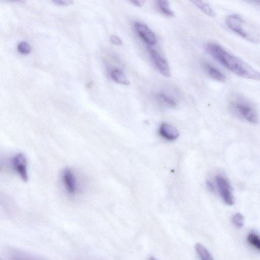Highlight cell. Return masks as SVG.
Segmentation results:
<instances>
[{
	"label": "cell",
	"mask_w": 260,
	"mask_h": 260,
	"mask_svg": "<svg viewBox=\"0 0 260 260\" xmlns=\"http://www.w3.org/2000/svg\"><path fill=\"white\" fill-rule=\"evenodd\" d=\"M205 49L218 63L236 75L251 80H259L258 71L220 45L209 42L205 45Z\"/></svg>",
	"instance_id": "6da1fadb"
},
{
	"label": "cell",
	"mask_w": 260,
	"mask_h": 260,
	"mask_svg": "<svg viewBox=\"0 0 260 260\" xmlns=\"http://www.w3.org/2000/svg\"><path fill=\"white\" fill-rule=\"evenodd\" d=\"M225 22L229 29L242 38L254 43L259 42V29L242 16L231 14L226 17Z\"/></svg>",
	"instance_id": "7a4b0ae2"
},
{
	"label": "cell",
	"mask_w": 260,
	"mask_h": 260,
	"mask_svg": "<svg viewBox=\"0 0 260 260\" xmlns=\"http://www.w3.org/2000/svg\"><path fill=\"white\" fill-rule=\"evenodd\" d=\"M229 108L236 117L253 124L258 122V115L255 106L244 96L237 95L230 102Z\"/></svg>",
	"instance_id": "3957f363"
},
{
	"label": "cell",
	"mask_w": 260,
	"mask_h": 260,
	"mask_svg": "<svg viewBox=\"0 0 260 260\" xmlns=\"http://www.w3.org/2000/svg\"><path fill=\"white\" fill-rule=\"evenodd\" d=\"M217 186L221 198L224 202L228 205L234 204V197L232 187L228 180L224 176L218 175L215 177Z\"/></svg>",
	"instance_id": "277c9868"
},
{
	"label": "cell",
	"mask_w": 260,
	"mask_h": 260,
	"mask_svg": "<svg viewBox=\"0 0 260 260\" xmlns=\"http://www.w3.org/2000/svg\"><path fill=\"white\" fill-rule=\"evenodd\" d=\"M61 181L65 190L69 195L74 196L78 193L79 185L76 174L72 170L67 169L63 170Z\"/></svg>",
	"instance_id": "5b68a950"
},
{
	"label": "cell",
	"mask_w": 260,
	"mask_h": 260,
	"mask_svg": "<svg viewBox=\"0 0 260 260\" xmlns=\"http://www.w3.org/2000/svg\"><path fill=\"white\" fill-rule=\"evenodd\" d=\"M11 169L18 174L24 181L28 180L27 160L25 155L19 153L14 155L10 160Z\"/></svg>",
	"instance_id": "8992f818"
},
{
	"label": "cell",
	"mask_w": 260,
	"mask_h": 260,
	"mask_svg": "<svg viewBox=\"0 0 260 260\" xmlns=\"http://www.w3.org/2000/svg\"><path fill=\"white\" fill-rule=\"evenodd\" d=\"M150 54L152 62L159 73L165 77H170L171 69L167 59L154 49L150 50Z\"/></svg>",
	"instance_id": "52a82bcc"
},
{
	"label": "cell",
	"mask_w": 260,
	"mask_h": 260,
	"mask_svg": "<svg viewBox=\"0 0 260 260\" xmlns=\"http://www.w3.org/2000/svg\"><path fill=\"white\" fill-rule=\"evenodd\" d=\"M135 28L138 35L146 44L154 46L157 43L155 34L146 24L136 22L135 23Z\"/></svg>",
	"instance_id": "ba28073f"
},
{
	"label": "cell",
	"mask_w": 260,
	"mask_h": 260,
	"mask_svg": "<svg viewBox=\"0 0 260 260\" xmlns=\"http://www.w3.org/2000/svg\"><path fill=\"white\" fill-rule=\"evenodd\" d=\"M159 134L161 137L168 141H174L179 136V131L175 127L166 122L162 123L160 125Z\"/></svg>",
	"instance_id": "9c48e42d"
},
{
	"label": "cell",
	"mask_w": 260,
	"mask_h": 260,
	"mask_svg": "<svg viewBox=\"0 0 260 260\" xmlns=\"http://www.w3.org/2000/svg\"><path fill=\"white\" fill-rule=\"evenodd\" d=\"M203 68L206 73L212 79L219 82H224L226 77L218 69L208 62H204Z\"/></svg>",
	"instance_id": "30bf717a"
},
{
	"label": "cell",
	"mask_w": 260,
	"mask_h": 260,
	"mask_svg": "<svg viewBox=\"0 0 260 260\" xmlns=\"http://www.w3.org/2000/svg\"><path fill=\"white\" fill-rule=\"evenodd\" d=\"M156 99L161 104L165 106L174 108L177 106V102L175 99L166 92H158L156 94Z\"/></svg>",
	"instance_id": "8fae6325"
},
{
	"label": "cell",
	"mask_w": 260,
	"mask_h": 260,
	"mask_svg": "<svg viewBox=\"0 0 260 260\" xmlns=\"http://www.w3.org/2000/svg\"><path fill=\"white\" fill-rule=\"evenodd\" d=\"M191 2L206 15L211 17L216 16L215 11L208 3L202 1H193Z\"/></svg>",
	"instance_id": "7c38bea8"
},
{
	"label": "cell",
	"mask_w": 260,
	"mask_h": 260,
	"mask_svg": "<svg viewBox=\"0 0 260 260\" xmlns=\"http://www.w3.org/2000/svg\"><path fill=\"white\" fill-rule=\"evenodd\" d=\"M110 76L113 80L119 84L125 85L130 84L125 74L119 69L115 68L112 70Z\"/></svg>",
	"instance_id": "4fadbf2b"
},
{
	"label": "cell",
	"mask_w": 260,
	"mask_h": 260,
	"mask_svg": "<svg viewBox=\"0 0 260 260\" xmlns=\"http://www.w3.org/2000/svg\"><path fill=\"white\" fill-rule=\"evenodd\" d=\"M156 5L159 10L165 15L168 17L174 16V12L171 8L169 1L159 0L156 1Z\"/></svg>",
	"instance_id": "5bb4252c"
},
{
	"label": "cell",
	"mask_w": 260,
	"mask_h": 260,
	"mask_svg": "<svg viewBox=\"0 0 260 260\" xmlns=\"http://www.w3.org/2000/svg\"><path fill=\"white\" fill-rule=\"evenodd\" d=\"M248 243L255 249L259 251L260 249V239L259 236L254 232L248 234L247 237Z\"/></svg>",
	"instance_id": "9a60e30c"
},
{
	"label": "cell",
	"mask_w": 260,
	"mask_h": 260,
	"mask_svg": "<svg viewBox=\"0 0 260 260\" xmlns=\"http://www.w3.org/2000/svg\"><path fill=\"white\" fill-rule=\"evenodd\" d=\"M11 257L12 260H41L19 252L13 253Z\"/></svg>",
	"instance_id": "2e32d148"
},
{
	"label": "cell",
	"mask_w": 260,
	"mask_h": 260,
	"mask_svg": "<svg viewBox=\"0 0 260 260\" xmlns=\"http://www.w3.org/2000/svg\"><path fill=\"white\" fill-rule=\"evenodd\" d=\"M18 51L22 54H26L31 51V47L26 42H21L17 45Z\"/></svg>",
	"instance_id": "e0dca14e"
},
{
	"label": "cell",
	"mask_w": 260,
	"mask_h": 260,
	"mask_svg": "<svg viewBox=\"0 0 260 260\" xmlns=\"http://www.w3.org/2000/svg\"><path fill=\"white\" fill-rule=\"evenodd\" d=\"M233 224L237 228H241L244 224V217L240 213L235 214L232 219Z\"/></svg>",
	"instance_id": "ac0fdd59"
},
{
	"label": "cell",
	"mask_w": 260,
	"mask_h": 260,
	"mask_svg": "<svg viewBox=\"0 0 260 260\" xmlns=\"http://www.w3.org/2000/svg\"><path fill=\"white\" fill-rule=\"evenodd\" d=\"M53 2L58 6H67L72 5L74 2L71 0H55Z\"/></svg>",
	"instance_id": "d6986e66"
},
{
	"label": "cell",
	"mask_w": 260,
	"mask_h": 260,
	"mask_svg": "<svg viewBox=\"0 0 260 260\" xmlns=\"http://www.w3.org/2000/svg\"><path fill=\"white\" fill-rule=\"evenodd\" d=\"M111 42L114 45L120 46L122 45V40L116 35H112L110 37Z\"/></svg>",
	"instance_id": "ffe728a7"
},
{
	"label": "cell",
	"mask_w": 260,
	"mask_h": 260,
	"mask_svg": "<svg viewBox=\"0 0 260 260\" xmlns=\"http://www.w3.org/2000/svg\"><path fill=\"white\" fill-rule=\"evenodd\" d=\"M206 185L208 189L210 191L213 192L215 190L214 186L213 183L209 180L206 181Z\"/></svg>",
	"instance_id": "44dd1931"
},
{
	"label": "cell",
	"mask_w": 260,
	"mask_h": 260,
	"mask_svg": "<svg viewBox=\"0 0 260 260\" xmlns=\"http://www.w3.org/2000/svg\"><path fill=\"white\" fill-rule=\"evenodd\" d=\"M131 3L133 4V5L137 7H141L145 3V1H131Z\"/></svg>",
	"instance_id": "7402d4cb"
},
{
	"label": "cell",
	"mask_w": 260,
	"mask_h": 260,
	"mask_svg": "<svg viewBox=\"0 0 260 260\" xmlns=\"http://www.w3.org/2000/svg\"><path fill=\"white\" fill-rule=\"evenodd\" d=\"M149 260H157L155 258L153 257H151Z\"/></svg>",
	"instance_id": "603a6c76"
}]
</instances>
